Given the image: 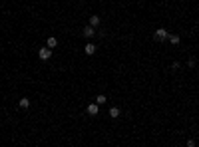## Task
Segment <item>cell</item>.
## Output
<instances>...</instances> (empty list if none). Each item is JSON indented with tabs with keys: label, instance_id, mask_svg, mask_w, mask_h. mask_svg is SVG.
Instances as JSON below:
<instances>
[{
	"label": "cell",
	"instance_id": "7c38bea8",
	"mask_svg": "<svg viewBox=\"0 0 199 147\" xmlns=\"http://www.w3.org/2000/svg\"><path fill=\"white\" fill-rule=\"evenodd\" d=\"M187 147H195V141H193V139H187Z\"/></svg>",
	"mask_w": 199,
	"mask_h": 147
},
{
	"label": "cell",
	"instance_id": "3957f363",
	"mask_svg": "<svg viewBox=\"0 0 199 147\" xmlns=\"http://www.w3.org/2000/svg\"><path fill=\"white\" fill-rule=\"evenodd\" d=\"M86 111L90 115H98L100 114V106L98 103H90V106H86Z\"/></svg>",
	"mask_w": 199,
	"mask_h": 147
},
{
	"label": "cell",
	"instance_id": "8992f818",
	"mask_svg": "<svg viewBox=\"0 0 199 147\" xmlns=\"http://www.w3.org/2000/svg\"><path fill=\"white\" fill-rule=\"evenodd\" d=\"M18 107L20 109H28V107H30V100H28V98H22V100L18 101Z\"/></svg>",
	"mask_w": 199,
	"mask_h": 147
},
{
	"label": "cell",
	"instance_id": "8fae6325",
	"mask_svg": "<svg viewBox=\"0 0 199 147\" xmlns=\"http://www.w3.org/2000/svg\"><path fill=\"white\" fill-rule=\"evenodd\" d=\"M96 103H98V106H100V103H106V95H102V94H100L98 98H96Z\"/></svg>",
	"mask_w": 199,
	"mask_h": 147
},
{
	"label": "cell",
	"instance_id": "7a4b0ae2",
	"mask_svg": "<svg viewBox=\"0 0 199 147\" xmlns=\"http://www.w3.org/2000/svg\"><path fill=\"white\" fill-rule=\"evenodd\" d=\"M167 38H169V32H167L165 28H157V30H155V40H167Z\"/></svg>",
	"mask_w": 199,
	"mask_h": 147
},
{
	"label": "cell",
	"instance_id": "6da1fadb",
	"mask_svg": "<svg viewBox=\"0 0 199 147\" xmlns=\"http://www.w3.org/2000/svg\"><path fill=\"white\" fill-rule=\"evenodd\" d=\"M38 58L42 62L50 60V58H52V50H50V48H40V50H38Z\"/></svg>",
	"mask_w": 199,
	"mask_h": 147
},
{
	"label": "cell",
	"instance_id": "52a82bcc",
	"mask_svg": "<svg viewBox=\"0 0 199 147\" xmlns=\"http://www.w3.org/2000/svg\"><path fill=\"white\" fill-rule=\"evenodd\" d=\"M84 52H86L88 56H92V54L96 52V44H92V42H90V44H86V48H84Z\"/></svg>",
	"mask_w": 199,
	"mask_h": 147
},
{
	"label": "cell",
	"instance_id": "30bf717a",
	"mask_svg": "<svg viewBox=\"0 0 199 147\" xmlns=\"http://www.w3.org/2000/svg\"><path fill=\"white\" fill-rule=\"evenodd\" d=\"M90 26H100V16H92V18H90Z\"/></svg>",
	"mask_w": 199,
	"mask_h": 147
},
{
	"label": "cell",
	"instance_id": "277c9868",
	"mask_svg": "<svg viewBox=\"0 0 199 147\" xmlns=\"http://www.w3.org/2000/svg\"><path fill=\"white\" fill-rule=\"evenodd\" d=\"M82 34H84V38H92L94 34H96V28H94V26H84Z\"/></svg>",
	"mask_w": 199,
	"mask_h": 147
},
{
	"label": "cell",
	"instance_id": "9c48e42d",
	"mask_svg": "<svg viewBox=\"0 0 199 147\" xmlns=\"http://www.w3.org/2000/svg\"><path fill=\"white\" fill-rule=\"evenodd\" d=\"M167 40H169V44H173V46H179V36H175V34H173V36H169V38H167Z\"/></svg>",
	"mask_w": 199,
	"mask_h": 147
},
{
	"label": "cell",
	"instance_id": "ba28073f",
	"mask_svg": "<svg viewBox=\"0 0 199 147\" xmlns=\"http://www.w3.org/2000/svg\"><path fill=\"white\" fill-rule=\"evenodd\" d=\"M119 114H121V111H119V107H110V117L118 119V117H119Z\"/></svg>",
	"mask_w": 199,
	"mask_h": 147
},
{
	"label": "cell",
	"instance_id": "5b68a950",
	"mask_svg": "<svg viewBox=\"0 0 199 147\" xmlns=\"http://www.w3.org/2000/svg\"><path fill=\"white\" fill-rule=\"evenodd\" d=\"M58 46V40H56V38H54V36H50V38H48L46 40V48H50V50H54V48Z\"/></svg>",
	"mask_w": 199,
	"mask_h": 147
}]
</instances>
